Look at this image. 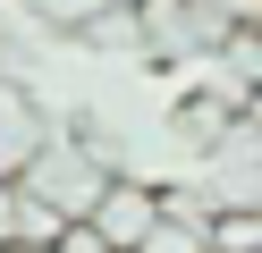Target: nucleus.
I'll use <instances>...</instances> for the list:
<instances>
[{
  "mask_svg": "<svg viewBox=\"0 0 262 253\" xmlns=\"http://www.w3.org/2000/svg\"><path fill=\"white\" fill-rule=\"evenodd\" d=\"M110 177H119V169H102L85 144H59V135L42 144V160L26 169V186H34V194L51 202L59 219H93V202L110 194Z\"/></svg>",
  "mask_w": 262,
  "mask_h": 253,
  "instance_id": "nucleus-1",
  "label": "nucleus"
},
{
  "mask_svg": "<svg viewBox=\"0 0 262 253\" xmlns=\"http://www.w3.org/2000/svg\"><path fill=\"white\" fill-rule=\"evenodd\" d=\"M161 211H169V194H161V186H144V177H110V194L93 202V228H102L119 253H144V236L161 228Z\"/></svg>",
  "mask_w": 262,
  "mask_h": 253,
  "instance_id": "nucleus-2",
  "label": "nucleus"
},
{
  "mask_svg": "<svg viewBox=\"0 0 262 253\" xmlns=\"http://www.w3.org/2000/svg\"><path fill=\"white\" fill-rule=\"evenodd\" d=\"M42 144H51V118L34 110L26 84L0 76V177H26V169L42 160Z\"/></svg>",
  "mask_w": 262,
  "mask_h": 253,
  "instance_id": "nucleus-3",
  "label": "nucleus"
},
{
  "mask_svg": "<svg viewBox=\"0 0 262 253\" xmlns=\"http://www.w3.org/2000/svg\"><path fill=\"white\" fill-rule=\"evenodd\" d=\"M211 253H262V202H220L211 211Z\"/></svg>",
  "mask_w": 262,
  "mask_h": 253,
  "instance_id": "nucleus-4",
  "label": "nucleus"
},
{
  "mask_svg": "<svg viewBox=\"0 0 262 253\" xmlns=\"http://www.w3.org/2000/svg\"><path fill=\"white\" fill-rule=\"evenodd\" d=\"M119 9H136V0H34V17H51V26H102Z\"/></svg>",
  "mask_w": 262,
  "mask_h": 253,
  "instance_id": "nucleus-5",
  "label": "nucleus"
},
{
  "mask_svg": "<svg viewBox=\"0 0 262 253\" xmlns=\"http://www.w3.org/2000/svg\"><path fill=\"white\" fill-rule=\"evenodd\" d=\"M51 253H119V245H110V236L93 228V219H68V228L51 236Z\"/></svg>",
  "mask_w": 262,
  "mask_h": 253,
  "instance_id": "nucleus-6",
  "label": "nucleus"
},
{
  "mask_svg": "<svg viewBox=\"0 0 262 253\" xmlns=\"http://www.w3.org/2000/svg\"><path fill=\"white\" fill-rule=\"evenodd\" d=\"M0 253H51V245H0Z\"/></svg>",
  "mask_w": 262,
  "mask_h": 253,
  "instance_id": "nucleus-7",
  "label": "nucleus"
},
{
  "mask_svg": "<svg viewBox=\"0 0 262 253\" xmlns=\"http://www.w3.org/2000/svg\"><path fill=\"white\" fill-rule=\"evenodd\" d=\"M0 76H9V34H0Z\"/></svg>",
  "mask_w": 262,
  "mask_h": 253,
  "instance_id": "nucleus-8",
  "label": "nucleus"
}]
</instances>
